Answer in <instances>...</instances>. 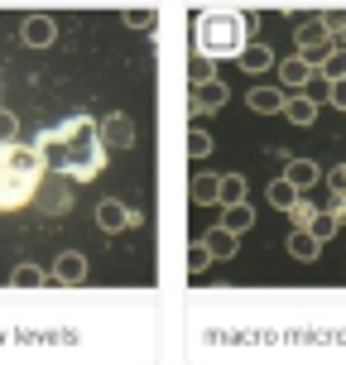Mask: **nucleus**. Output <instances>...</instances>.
Instances as JSON below:
<instances>
[{"mask_svg": "<svg viewBox=\"0 0 346 365\" xmlns=\"http://www.w3.org/2000/svg\"><path fill=\"white\" fill-rule=\"evenodd\" d=\"M327 101L337 110H346V77H337V82H327Z\"/></svg>", "mask_w": 346, "mask_h": 365, "instance_id": "28", "label": "nucleus"}, {"mask_svg": "<svg viewBox=\"0 0 346 365\" xmlns=\"http://www.w3.org/2000/svg\"><path fill=\"white\" fill-rule=\"evenodd\" d=\"M279 178H284V182H293V187H298V192H312V187H317V182H322V168L312 164V159H289V164H284V173H279Z\"/></svg>", "mask_w": 346, "mask_h": 365, "instance_id": "11", "label": "nucleus"}, {"mask_svg": "<svg viewBox=\"0 0 346 365\" xmlns=\"http://www.w3.org/2000/svg\"><path fill=\"white\" fill-rule=\"evenodd\" d=\"M327 217L337 221V226H346V197H342V192H332V197H327Z\"/></svg>", "mask_w": 346, "mask_h": 365, "instance_id": "29", "label": "nucleus"}, {"mask_svg": "<svg viewBox=\"0 0 346 365\" xmlns=\"http://www.w3.org/2000/svg\"><path fill=\"white\" fill-rule=\"evenodd\" d=\"M54 279L58 284H87V255L82 250H63L54 259Z\"/></svg>", "mask_w": 346, "mask_h": 365, "instance_id": "12", "label": "nucleus"}, {"mask_svg": "<svg viewBox=\"0 0 346 365\" xmlns=\"http://www.w3.org/2000/svg\"><path fill=\"white\" fill-rule=\"evenodd\" d=\"M289 255H293V259H303V264H312V259L322 255V240L312 236V231H303V226H293V236H289Z\"/></svg>", "mask_w": 346, "mask_h": 365, "instance_id": "16", "label": "nucleus"}, {"mask_svg": "<svg viewBox=\"0 0 346 365\" xmlns=\"http://www.w3.org/2000/svg\"><path fill=\"white\" fill-rule=\"evenodd\" d=\"M44 202H49V212H63V207H68V187H58L54 197H44Z\"/></svg>", "mask_w": 346, "mask_h": 365, "instance_id": "32", "label": "nucleus"}, {"mask_svg": "<svg viewBox=\"0 0 346 365\" xmlns=\"http://www.w3.org/2000/svg\"><path fill=\"white\" fill-rule=\"evenodd\" d=\"M317 68H322V77H327V82H337V77H346V48H332V53L322 58Z\"/></svg>", "mask_w": 346, "mask_h": 365, "instance_id": "22", "label": "nucleus"}, {"mask_svg": "<svg viewBox=\"0 0 346 365\" xmlns=\"http://www.w3.org/2000/svg\"><path fill=\"white\" fill-rule=\"evenodd\" d=\"M154 10H126V24H135V29H145V24H154Z\"/></svg>", "mask_w": 346, "mask_h": 365, "instance_id": "30", "label": "nucleus"}, {"mask_svg": "<svg viewBox=\"0 0 346 365\" xmlns=\"http://www.w3.org/2000/svg\"><path fill=\"white\" fill-rule=\"evenodd\" d=\"M34 149H39V159H44L49 173L73 178V182H91L106 168V149L96 140V120H91L87 110H73V115H63L58 125L39 130Z\"/></svg>", "mask_w": 346, "mask_h": 365, "instance_id": "1", "label": "nucleus"}, {"mask_svg": "<svg viewBox=\"0 0 346 365\" xmlns=\"http://www.w3.org/2000/svg\"><path fill=\"white\" fill-rule=\"evenodd\" d=\"M96 226H101L106 236H121V231H130V226H135V212H130L126 202L106 197V202H96Z\"/></svg>", "mask_w": 346, "mask_h": 365, "instance_id": "7", "label": "nucleus"}, {"mask_svg": "<svg viewBox=\"0 0 346 365\" xmlns=\"http://www.w3.org/2000/svg\"><path fill=\"white\" fill-rule=\"evenodd\" d=\"M265 197H270V207L274 212H289L293 202L303 197V192H298V187H293V182H284V178H274L270 187H265Z\"/></svg>", "mask_w": 346, "mask_h": 365, "instance_id": "19", "label": "nucleus"}, {"mask_svg": "<svg viewBox=\"0 0 346 365\" xmlns=\"http://www.w3.org/2000/svg\"><path fill=\"white\" fill-rule=\"evenodd\" d=\"M212 264H217V259L207 255V250H202V245H193V255H188V274H193V279H198V274H207V269H212Z\"/></svg>", "mask_w": 346, "mask_h": 365, "instance_id": "27", "label": "nucleus"}, {"mask_svg": "<svg viewBox=\"0 0 346 365\" xmlns=\"http://www.w3.org/2000/svg\"><path fill=\"white\" fill-rule=\"evenodd\" d=\"M226 82H217V77H207V82H193V120L198 115H217L221 106H226Z\"/></svg>", "mask_w": 346, "mask_h": 365, "instance_id": "6", "label": "nucleus"}, {"mask_svg": "<svg viewBox=\"0 0 346 365\" xmlns=\"http://www.w3.org/2000/svg\"><path fill=\"white\" fill-rule=\"evenodd\" d=\"M236 245H240V236H236V231H226V226H212V231L202 236V250H207L212 259H231V255H236Z\"/></svg>", "mask_w": 346, "mask_h": 365, "instance_id": "13", "label": "nucleus"}, {"mask_svg": "<svg viewBox=\"0 0 346 365\" xmlns=\"http://www.w3.org/2000/svg\"><path fill=\"white\" fill-rule=\"evenodd\" d=\"M193 43H198L202 58H236L245 43H250V19L240 15V10H202L193 19Z\"/></svg>", "mask_w": 346, "mask_h": 365, "instance_id": "3", "label": "nucleus"}, {"mask_svg": "<svg viewBox=\"0 0 346 365\" xmlns=\"http://www.w3.org/2000/svg\"><path fill=\"white\" fill-rule=\"evenodd\" d=\"M245 202V178L240 173H217V207H236Z\"/></svg>", "mask_w": 346, "mask_h": 365, "instance_id": "18", "label": "nucleus"}, {"mask_svg": "<svg viewBox=\"0 0 346 365\" xmlns=\"http://www.w3.org/2000/svg\"><path fill=\"white\" fill-rule=\"evenodd\" d=\"M212 149H217V140H212L207 130H198V125H193V135H188V154H193V159H207Z\"/></svg>", "mask_w": 346, "mask_h": 365, "instance_id": "21", "label": "nucleus"}, {"mask_svg": "<svg viewBox=\"0 0 346 365\" xmlns=\"http://www.w3.org/2000/svg\"><path fill=\"white\" fill-rule=\"evenodd\" d=\"M274 68H279V91H303L312 82V63L308 58H284V63H274Z\"/></svg>", "mask_w": 346, "mask_h": 365, "instance_id": "10", "label": "nucleus"}, {"mask_svg": "<svg viewBox=\"0 0 346 365\" xmlns=\"http://www.w3.org/2000/svg\"><path fill=\"white\" fill-rule=\"evenodd\" d=\"M289 217L298 221V226H308V221L317 217V207H312V197H308V192H303V197H298V202H293V207H289Z\"/></svg>", "mask_w": 346, "mask_h": 365, "instance_id": "26", "label": "nucleus"}, {"mask_svg": "<svg viewBox=\"0 0 346 365\" xmlns=\"http://www.w3.org/2000/svg\"><path fill=\"white\" fill-rule=\"evenodd\" d=\"M279 115H284L289 125L308 130L312 120H317V101H312V96H303V91H284V106H279Z\"/></svg>", "mask_w": 346, "mask_h": 365, "instance_id": "8", "label": "nucleus"}, {"mask_svg": "<svg viewBox=\"0 0 346 365\" xmlns=\"http://www.w3.org/2000/svg\"><path fill=\"white\" fill-rule=\"evenodd\" d=\"M293 43H298V58H308L312 68L322 63V58L337 48V38L322 29V19L312 15V19H298V29H293Z\"/></svg>", "mask_w": 346, "mask_h": 365, "instance_id": "4", "label": "nucleus"}, {"mask_svg": "<svg viewBox=\"0 0 346 365\" xmlns=\"http://www.w3.org/2000/svg\"><path fill=\"white\" fill-rule=\"evenodd\" d=\"M207 77H212V58H193V82H207Z\"/></svg>", "mask_w": 346, "mask_h": 365, "instance_id": "31", "label": "nucleus"}, {"mask_svg": "<svg viewBox=\"0 0 346 365\" xmlns=\"http://www.w3.org/2000/svg\"><path fill=\"white\" fill-rule=\"evenodd\" d=\"M96 140H101V149H130L135 145V120L126 110H111L96 120Z\"/></svg>", "mask_w": 346, "mask_h": 365, "instance_id": "5", "label": "nucleus"}, {"mask_svg": "<svg viewBox=\"0 0 346 365\" xmlns=\"http://www.w3.org/2000/svg\"><path fill=\"white\" fill-rule=\"evenodd\" d=\"M236 63L245 68V73H270V68H274V48H265V43H255V38H250V43L236 53Z\"/></svg>", "mask_w": 346, "mask_h": 365, "instance_id": "15", "label": "nucleus"}, {"mask_svg": "<svg viewBox=\"0 0 346 365\" xmlns=\"http://www.w3.org/2000/svg\"><path fill=\"white\" fill-rule=\"evenodd\" d=\"M44 178L49 168L34 145H19V140L0 145V212H19L24 202H34Z\"/></svg>", "mask_w": 346, "mask_h": 365, "instance_id": "2", "label": "nucleus"}, {"mask_svg": "<svg viewBox=\"0 0 346 365\" xmlns=\"http://www.w3.org/2000/svg\"><path fill=\"white\" fill-rule=\"evenodd\" d=\"M245 106L255 110V115H279L284 91H279V87H250V91H245Z\"/></svg>", "mask_w": 346, "mask_h": 365, "instance_id": "14", "label": "nucleus"}, {"mask_svg": "<svg viewBox=\"0 0 346 365\" xmlns=\"http://www.w3.org/2000/svg\"><path fill=\"white\" fill-rule=\"evenodd\" d=\"M188 192H193V202H198V207H217V173H198Z\"/></svg>", "mask_w": 346, "mask_h": 365, "instance_id": "20", "label": "nucleus"}, {"mask_svg": "<svg viewBox=\"0 0 346 365\" xmlns=\"http://www.w3.org/2000/svg\"><path fill=\"white\" fill-rule=\"evenodd\" d=\"M19 38L29 43V48H49L58 38V19L54 15H24V24H19Z\"/></svg>", "mask_w": 346, "mask_h": 365, "instance_id": "9", "label": "nucleus"}, {"mask_svg": "<svg viewBox=\"0 0 346 365\" xmlns=\"http://www.w3.org/2000/svg\"><path fill=\"white\" fill-rule=\"evenodd\" d=\"M10 284H15V289H39V284H44V269H39V264H19V269L10 274Z\"/></svg>", "mask_w": 346, "mask_h": 365, "instance_id": "24", "label": "nucleus"}, {"mask_svg": "<svg viewBox=\"0 0 346 365\" xmlns=\"http://www.w3.org/2000/svg\"><path fill=\"white\" fill-rule=\"evenodd\" d=\"M303 231H312V236H317V240H322V245H327V240L337 236V231H342V226H337V221H332L327 212H317V217H312L308 226H303Z\"/></svg>", "mask_w": 346, "mask_h": 365, "instance_id": "23", "label": "nucleus"}, {"mask_svg": "<svg viewBox=\"0 0 346 365\" xmlns=\"http://www.w3.org/2000/svg\"><path fill=\"white\" fill-rule=\"evenodd\" d=\"M10 140H19V115L0 106V145H10Z\"/></svg>", "mask_w": 346, "mask_h": 365, "instance_id": "25", "label": "nucleus"}, {"mask_svg": "<svg viewBox=\"0 0 346 365\" xmlns=\"http://www.w3.org/2000/svg\"><path fill=\"white\" fill-rule=\"evenodd\" d=\"M217 226H226V231H236V236H245L250 226H255V212H250V202H236V207H221V221Z\"/></svg>", "mask_w": 346, "mask_h": 365, "instance_id": "17", "label": "nucleus"}]
</instances>
